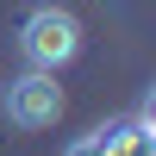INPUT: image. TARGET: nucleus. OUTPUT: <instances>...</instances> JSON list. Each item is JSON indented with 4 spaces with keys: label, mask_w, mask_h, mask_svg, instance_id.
I'll use <instances>...</instances> for the list:
<instances>
[{
    "label": "nucleus",
    "mask_w": 156,
    "mask_h": 156,
    "mask_svg": "<svg viewBox=\"0 0 156 156\" xmlns=\"http://www.w3.org/2000/svg\"><path fill=\"white\" fill-rule=\"evenodd\" d=\"M19 56L25 69H69L75 56H81V19H75L69 6H31L19 19Z\"/></svg>",
    "instance_id": "obj_1"
},
{
    "label": "nucleus",
    "mask_w": 156,
    "mask_h": 156,
    "mask_svg": "<svg viewBox=\"0 0 156 156\" xmlns=\"http://www.w3.org/2000/svg\"><path fill=\"white\" fill-rule=\"evenodd\" d=\"M0 112H6V125H19V131H50V125L62 119V87L50 69H25L12 75L6 87H0Z\"/></svg>",
    "instance_id": "obj_2"
},
{
    "label": "nucleus",
    "mask_w": 156,
    "mask_h": 156,
    "mask_svg": "<svg viewBox=\"0 0 156 156\" xmlns=\"http://www.w3.org/2000/svg\"><path fill=\"white\" fill-rule=\"evenodd\" d=\"M62 156H106V150H100V144H94V137H75V144H69V150H62Z\"/></svg>",
    "instance_id": "obj_3"
}]
</instances>
